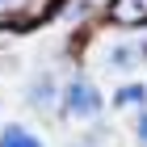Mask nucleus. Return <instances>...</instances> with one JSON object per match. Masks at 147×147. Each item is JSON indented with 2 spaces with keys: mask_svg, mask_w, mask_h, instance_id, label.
I'll return each instance as SVG.
<instances>
[{
  "mask_svg": "<svg viewBox=\"0 0 147 147\" xmlns=\"http://www.w3.org/2000/svg\"><path fill=\"white\" fill-rule=\"evenodd\" d=\"M139 143L147 147V113H143V118H139Z\"/></svg>",
  "mask_w": 147,
  "mask_h": 147,
  "instance_id": "obj_6",
  "label": "nucleus"
},
{
  "mask_svg": "<svg viewBox=\"0 0 147 147\" xmlns=\"http://www.w3.org/2000/svg\"><path fill=\"white\" fill-rule=\"evenodd\" d=\"M147 92L139 88V84H126V88H118V105H139Z\"/></svg>",
  "mask_w": 147,
  "mask_h": 147,
  "instance_id": "obj_4",
  "label": "nucleus"
},
{
  "mask_svg": "<svg viewBox=\"0 0 147 147\" xmlns=\"http://www.w3.org/2000/svg\"><path fill=\"white\" fill-rule=\"evenodd\" d=\"M97 109H101V92H97V84H88V80H71V84H67V113H71V118H92Z\"/></svg>",
  "mask_w": 147,
  "mask_h": 147,
  "instance_id": "obj_1",
  "label": "nucleus"
},
{
  "mask_svg": "<svg viewBox=\"0 0 147 147\" xmlns=\"http://www.w3.org/2000/svg\"><path fill=\"white\" fill-rule=\"evenodd\" d=\"M135 59H139V46H118L113 51V63L118 67H135Z\"/></svg>",
  "mask_w": 147,
  "mask_h": 147,
  "instance_id": "obj_5",
  "label": "nucleus"
},
{
  "mask_svg": "<svg viewBox=\"0 0 147 147\" xmlns=\"http://www.w3.org/2000/svg\"><path fill=\"white\" fill-rule=\"evenodd\" d=\"M109 17L118 25H143L147 21V0H113V4H109Z\"/></svg>",
  "mask_w": 147,
  "mask_h": 147,
  "instance_id": "obj_2",
  "label": "nucleus"
},
{
  "mask_svg": "<svg viewBox=\"0 0 147 147\" xmlns=\"http://www.w3.org/2000/svg\"><path fill=\"white\" fill-rule=\"evenodd\" d=\"M0 147H42L30 130H21V126H9L4 135H0Z\"/></svg>",
  "mask_w": 147,
  "mask_h": 147,
  "instance_id": "obj_3",
  "label": "nucleus"
},
{
  "mask_svg": "<svg viewBox=\"0 0 147 147\" xmlns=\"http://www.w3.org/2000/svg\"><path fill=\"white\" fill-rule=\"evenodd\" d=\"M0 4H4V0H0Z\"/></svg>",
  "mask_w": 147,
  "mask_h": 147,
  "instance_id": "obj_7",
  "label": "nucleus"
}]
</instances>
